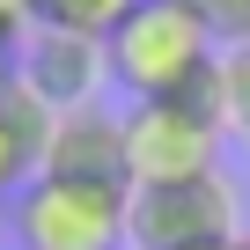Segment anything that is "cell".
Here are the masks:
<instances>
[{
    "label": "cell",
    "instance_id": "obj_1",
    "mask_svg": "<svg viewBox=\"0 0 250 250\" xmlns=\"http://www.w3.org/2000/svg\"><path fill=\"white\" fill-rule=\"evenodd\" d=\"M213 59L221 44L191 15V0H140L103 44L110 81L133 103H169V96H213Z\"/></svg>",
    "mask_w": 250,
    "mask_h": 250
},
{
    "label": "cell",
    "instance_id": "obj_2",
    "mask_svg": "<svg viewBox=\"0 0 250 250\" xmlns=\"http://www.w3.org/2000/svg\"><path fill=\"white\" fill-rule=\"evenodd\" d=\"M221 118L213 96H169V103H133L125 110V184H191L221 177Z\"/></svg>",
    "mask_w": 250,
    "mask_h": 250
},
{
    "label": "cell",
    "instance_id": "obj_3",
    "mask_svg": "<svg viewBox=\"0 0 250 250\" xmlns=\"http://www.w3.org/2000/svg\"><path fill=\"white\" fill-rule=\"evenodd\" d=\"M125 199H133V184L30 177L15 191V243L22 250H125Z\"/></svg>",
    "mask_w": 250,
    "mask_h": 250
},
{
    "label": "cell",
    "instance_id": "obj_4",
    "mask_svg": "<svg viewBox=\"0 0 250 250\" xmlns=\"http://www.w3.org/2000/svg\"><path fill=\"white\" fill-rule=\"evenodd\" d=\"M213 243H235V191H228V177L140 184L125 199V250H213Z\"/></svg>",
    "mask_w": 250,
    "mask_h": 250
},
{
    "label": "cell",
    "instance_id": "obj_5",
    "mask_svg": "<svg viewBox=\"0 0 250 250\" xmlns=\"http://www.w3.org/2000/svg\"><path fill=\"white\" fill-rule=\"evenodd\" d=\"M103 81H110V66H103V44H88V37L30 30V37L15 44V88H22L30 103H44L52 118H59V110L96 103V88H103Z\"/></svg>",
    "mask_w": 250,
    "mask_h": 250
},
{
    "label": "cell",
    "instance_id": "obj_6",
    "mask_svg": "<svg viewBox=\"0 0 250 250\" xmlns=\"http://www.w3.org/2000/svg\"><path fill=\"white\" fill-rule=\"evenodd\" d=\"M37 177H103V184H125V118L103 110V103L59 110L52 133H44V155H37Z\"/></svg>",
    "mask_w": 250,
    "mask_h": 250
},
{
    "label": "cell",
    "instance_id": "obj_7",
    "mask_svg": "<svg viewBox=\"0 0 250 250\" xmlns=\"http://www.w3.org/2000/svg\"><path fill=\"white\" fill-rule=\"evenodd\" d=\"M44 133H52V110L30 103V96L15 88V74H8V81H0V199H15V191L37 177Z\"/></svg>",
    "mask_w": 250,
    "mask_h": 250
},
{
    "label": "cell",
    "instance_id": "obj_8",
    "mask_svg": "<svg viewBox=\"0 0 250 250\" xmlns=\"http://www.w3.org/2000/svg\"><path fill=\"white\" fill-rule=\"evenodd\" d=\"M133 8L140 0H22V15L37 30H66V37H88V44H110V30Z\"/></svg>",
    "mask_w": 250,
    "mask_h": 250
},
{
    "label": "cell",
    "instance_id": "obj_9",
    "mask_svg": "<svg viewBox=\"0 0 250 250\" xmlns=\"http://www.w3.org/2000/svg\"><path fill=\"white\" fill-rule=\"evenodd\" d=\"M213 118L228 140L250 147V44H228L213 59Z\"/></svg>",
    "mask_w": 250,
    "mask_h": 250
},
{
    "label": "cell",
    "instance_id": "obj_10",
    "mask_svg": "<svg viewBox=\"0 0 250 250\" xmlns=\"http://www.w3.org/2000/svg\"><path fill=\"white\" fill-rule=\"evenodd\" d=\"M191 15L206 22V37L228 52V44H250V0H191Z\"/></svg>",
    "mask_w": 250,
    "mask_h": 250
},
{
    "label": "cell",
    "instance_id": "obj_11",
    "mask_svg": "<svg viewBox=\"0 0 250 250\" xmlns=\"http://www.w3.org/2000/svg\"><path fill=\"white\" fill-rule=\"evenodd\" d=\"M0 15H8V22H15V15H22V0H0Z\"/></svg>",
    "mask_w": 250,
    "mask_h": 250
},
{
    "label": "cell",
    "instance_id": "obj_12",
    "mask_svg": "<svg viewBox=\"0 0 250 250\" xmlns=\"http://www.w3.org/2000/svg\"><path fill=\"white\" fill-rule=\"evenodd\" d=\"M213 250H250V235H235V243H213Z\"/></svg>",
    "mask_w": 250,
    "mask_h": 250
}]
</instances>
